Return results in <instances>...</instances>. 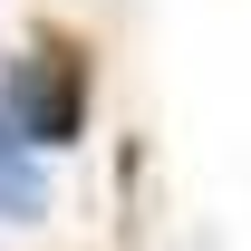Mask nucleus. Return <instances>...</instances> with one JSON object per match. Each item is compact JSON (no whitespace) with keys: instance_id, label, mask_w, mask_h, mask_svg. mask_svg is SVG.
<instances>
[{"instance_id":"nucleus-1","label":"nucleus","mask_w":251,"mask_h":251,"mask_svg":"<svg viewBox=\"0 0 251 251\" xmlns=\"http://www.w3.org/2000/svg\"><path fill=\"white\" fill-rule=\"evenodd\" d=\"M0 126L29 145V155H58L87 135V49L77 39H29L20 58L0 68Z\"/></svg>"},{"instance_id":"nucleus-2","label":"nucleus","mask_w":251,"mask_h":251,"mask_svg":"<svg viewBox=\"0 0 251 251\" xmlns=\"http://www.w3.org/2000/svg\"><path fill=\"white\" fill-rule=\"evenodd\" d=\"M39 213H49V164L0 126V222H39Z\"/></svg>"}]
</instances>
